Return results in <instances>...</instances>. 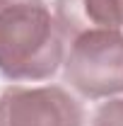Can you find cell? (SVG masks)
I'll return each mask as SVG.
<instances>
[{"instance_id":"obj_1","label":"cell","mask_w":123,"mask_h":126,"mask_svg":"<svg viewBox=\"0 0 123 126\" xmlns=\"http://www.w3.org/2000/svg\"><path fill=\"white\" fill-rule=\"evenodd\" d=\"M65 61V41L44 0H0V75L46 80Z\"/></svg>"},{"instance_id":"obj_2","label":"cell","mask_w":123,"mask_h":126,"mask_svg":"<svg viewBox=\"0 0 123 126\" xmlns=\"http://www.w3.org/2000/svg\"><path fill=\"white\" fill-rule=\"evenodd\" d=\"M65 82L89 99L123 92V32H94L70 44L63 61Z\"/></svg>"},{"instance_id":"obj_3","label":"cell","mask_w":123,"mask_h":126,"mask_svg":"<svg viewBox=\"0 0 123 126\" xmlns=\"http://www.w3.org/2000/svg\"><path fill=\"white\" fill-rule=\"evenodd\" d=\"M0 126H85V107L61 85H15L0 94Z\"/></svg>"},{"instance_id":"obj_4","label":"cell","mask_w":123,"mask_h":126,"mask_svg":"<svg viewBox=\"0 0 123 126\" xmlns=\"http://www.w3.org/2000/svg\"><path fill=\"white\" fill-rule=\"evenodd\" d=\"M53 17L65 44H73L94 32L123 29L113 0H56Z\"/></svg>"},{"instance_id":"obj_5","label":"cell","mask_w":123,"mask_h":126,"mask_svg":"<svg viewBox=\"0 0 123 126\" xmlns=\"http://www.w3.org/2000/svg\"><path fill=\"white\" fill-rule=\"evenodd\" d=\"M92 126H123V97L109 99L94 114Z\"/></svg>"},{"instance_id":"obj_6","label":"cell","mask_w":123,"mask_h":126,"mask_svg":"<svg viewBox=\"0 0 123 126\" xmlns=\"http://www.w3.org/2000/svg\"><path fill=\"white\" fill-rule=\"evenodd\" d=\"M113 7H116V15H118V22L123 27V0H113Z\"/></svg>"}]
</instances>
